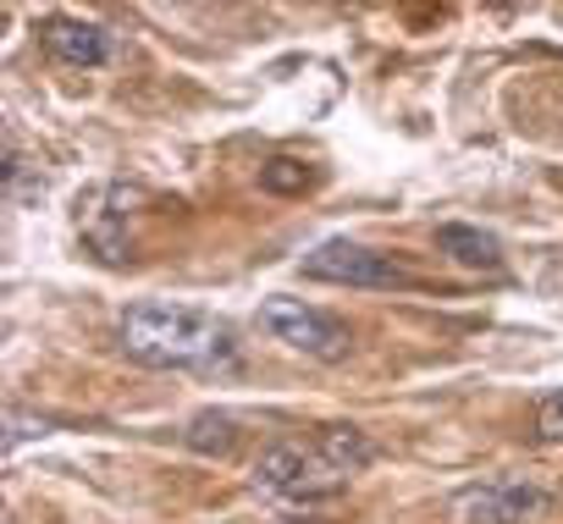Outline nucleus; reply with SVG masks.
Segmentation results:
<instances>
[{"label": "nucleus", "instance_id": "nucleus-8", "mask_svg": "<svg viewBox=\"0 0 563 524\" xmlns=\"http://www.w3.org/2000/svg\"><path fill=\"white\" fill-rule=\"evenodd\" d=\"M437 248L448 259H459V266H470V271H503V243L492 232L470 226V221H442L437 226Z\"/></svg>", "mask_w": 563, "mask_h": 524}, {"label": "nucleus", "instance_id": "nucleus-11", "mask_svg": "<svg viewBox=\"0 0 563 524\" xmlns=\"http://www.w3.org/2000/svg\"><path fill=\"white\" fill-rule=\"evenodd\" d=\"M51 431H56L51 414H23V409H12V414H7V453H18L29 436H51Z\"/></svg>", "mask_w": 563, "mask_h": 524}, {"label": "nucleus", "instance_id": "nucleus-3", "mask_svg": "<svg viewBox=\"0 0 563 524\" xmlns=\"http://www.w3.org/2000/svg\"><path fill=\"white\" fill-rule=\"evenodd\" d=\"M448 513L453 524H541L552 513V491L525 475H492V480L453 491Z\"/></svg>", "mask_w": 563, "mask_h": 524}, {"label": "nucleus", "instance_id": "nucleus-1", "mask_svg": "<svg viewBox=\"0 0 563 524\" xmlns=\"http://www.w3.org/2000/svg\"><path fill=\"white\" fill-rule=\"evenodd\" d=\"M117 343L133 365H150V370L232 376L243 365L232 321H221L216 310H199V304H172V299L133 304L117 321Z\"/></svg>", "mask_w": 563, "mask_h": 524}, {"label": "nucleus", "instance_id": "nucleus-5", "mask_svg": "<svg viewBox=\"0 0 563 524\" xmlns=\"http://www.w3.org/2000/svg\"><path fill=\"white\" fill-rule=\"evenodd\" d=\"M305 277L310 282H338V288H415V277L398 266L393 254L365 248L354 237H327L305 254Z\"/></svg>", "mask_w": 563, "mask_h": 524}, {"label": "nucleus", "instance_id": "nucleus-14", "mask_svg": "<svg viewBox=\"0 0 563 524\" xmlns=\"http://www.w3.org/2000/svg\"><path fill=\"white\" fill-rule=\"evenodd\" d=\"M288 524H310V519H288Z\"/></svg>", "mask_w": 563, "mask_h": 524}, {"label": "nucleus", "instance_id": "nucleus-13", "mask_svg": "<svg viewBox=\"0 0 563 524\" xmlns=\"http://www.w3.org/2000/svg\"><path fill=\"white\" fill-rule=\"evenodd\" d=\"M536 436H541V442H563V387L541 398V409H536Z\"/></svg>", "mask_w": 563, "mask_h": 524}, {"label": "nucleus", "instance_id": "nucleus-12", "mask_svg": "<svg viewBox=\"0 0 563 524\" xmlns=\"http://www.w3.org/2000/svg\"><path fill=\"white\" fill-rule=\"evenodd\" d=\"M260 182H265L271 193H299V188L310 182V171H305L299 160H271V166L260 171Z\"/></svg>", "mask_w": 563, "mask_h": 524}, {"label": "nucleus", "instance_id": "nucleus-6", "mask_svg": "<svg viewBox=\"0 0 563 524\" xmlns=\"http://www.w3.org/2000/svg\"><path fill=\"white\" fill-rule=\"evenodd\" d=\"M139 193L122 182H100L78 199V237L89 243V254H100L106 266H128V221H133Z\"/></svg>", "mask_w": 563, "mask_h": 524}, {"label": "nucleus", "instance_id": "nucleus-2", "mask_svg": "<svg viewBox=\"0 0 563 524\" xmlns=\"http://www.w3.org/2000/svg\"><path fill=\"white\" fill-rule=\"evenodd\" d=\"M349 480L354 475H343L321 447H305V442H271L254 464V486L282 502H327L349 491Z\"/></svg>", "mask_w": 563, "mask_h": 524}, {"label": "nucleus", "instance_id": "nucleus-4", "mask_svg": "<svg viewBox=\"0 0 563 524\" xmlns=\"http://www.w3.org/2000/svg\"><path fill=\"white\" fill-rule=\"evenodd\" d=\"M260 326L276 337V343H288L294 354H305V359H343L349 354V326L338 321V315H327V310H316V304H305V299H288V293H276V299H265L260 304Z\"/></svg>", "mask_w": 563, "mask_h": 524}, {"label": "nucleus", "instance_id": "nucleus-9", "mask_svg": "<svg viewBox=\"0 0 563 524\" xmlns=\"http://www.w3.org/2000/svg\"><path fill=\"white\" fill-rule=\"evenodd\" d=\"M183 447L188 453H205V458H227L238 447V420L227 409H199L188 425H183Z\"/></svg>", "mask_w": 563, "mask_h": 524}, {"label": "nucleus", "instance_id": "nucleus-10", "mask_svg": "<svg viewBox=\"0 0 563 524\" xmlns=\"http://www.w3.org/2000/svg\"><path fill=\"white\" fill-rule=\"evenodd\" d=\"M316 447H321L343 475H360L365 464H376V442H371L360 425H327V431L316 436Z\"/></svg>", "mask_w": 563, "mask_h": 524}, {"label": "nucleus", "instance_id": "nucleus-7", "mask_svg": "<svg viewBox=\"0 0 563 524\" xmlns=\"http://www.w3.org/2000/svg\"><path fill=\"white\" fill-rule=\"evenodd\" d=\"M40 45H45L56 62H67V67H106V62H111V34H106L100 23L67 18V12H56V18L40 23Z\"/></svg>", "mask_w": 563, "mask_h": 524}]
</instances>
